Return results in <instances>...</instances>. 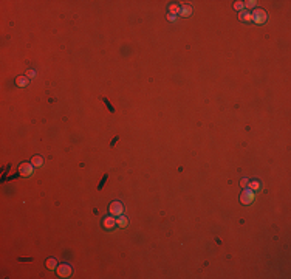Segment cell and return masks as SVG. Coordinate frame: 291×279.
I'll use <instances>...</instances> for the list:
<instances>
[{"label":"cell","mask_w":291,"mask_h":279,"mask_svg":"<svg viewBox=\"0 0 291 279\" xmlns=\"http://www.w3.org/2000/svg\"><path fill=\"white\" fill-rule=\"evenodd\" d=\"M109 211L113 217H118V216L124 214V206L121 202H112V205L109 206Z\"/></svg>","instance_id":"1"},{"label":"cell","mask_w":291,"mask_h":279,"mask_svg":"<svg viewBox=\"0 0 291 279\" xmlns=\"http://www.w3.org/2000/svg\"><path fill=\"white\" fill-rule=\"evenodd\" d=\"M266 12L263 11V9H260V8H255L254 9V12H252V20L254 22H257V23H265L266 22Z\"/></svg>","instance_id":"2"},{"label":"cell","mask_w":291,"mask_h":279,"mask_svg":"<svg viewBox=\"0 0 291 279\" xmlns=\"http://www.w3.org/2000/svg\"><path fill=\"white\" fill-rule=\"evenodd\" d=\"M33 171H34V166L31 163H22L19 166V172L22 174V177H30L33 174Z\"/></svg>","instance_id":"3"},{"label":"cell","mask_w":291,"mask_h":279,"mask_svg":"<svg viewBox=\"0 0 291 279\" xmlns=\"http://www.w3.org/2000/svg\"><path fill=\"white\" fill-rule=\"evenodd\" d=\"M57 273H59L61 278H68V276H71L73 270H71V267H70L68 264H61V265L57 267Z\"/></svg>","instance_id":"4"},{"label":"cell","mask_w":291,"mask_h":279,"mask_svg":"<svg viewBox=\"0 0 291 279\" xmlns=\"http://www.w3.org/2000/svg\"><path fill=\"white\" fill-rule=\"evenodd\" d=\"M252 200H254V192L246 188V189L242 192V196H240V202H242L243 205H250Z\"/></svg>","instance_id":"5"},{"label":"cell","mask_w":291,"mask_h":279,"mask_svg":"<svg viewBox=\"0 0 291 279\" xmlns=\"http://www.w3.org/2000/svg\"><path fill=\"white\" fill-rule=\"evenodd\" d=\"M180 16H183V17H189L191 14H192V6L191 5H183V6H180V12H178Z\"/></svg>","instance_id":"6"},{"label":"cell","mask_w":291,"mask_h":279,"mask_svg":"<svg viewBox=\"0 0 291 279\" xmlns=\"http://www.w3.org/2000/svg\"><path fill=\"white\" fill-rule=\"evenodd\" d=\"M102 223H104V228L112 230V228H115V225H116V219H115V217H105Z\"/></svg>","instance_id":"7"},{"label":"cell","mask_w":291,"mask_h":279,"mask_svg":"<svg viewBox=\"0 0 291 279\" xmlns=\"http://www.w3.org/2000/svg\"><path fill=\"white\" fill-rule=\"evenodd\" d=\"M127 223H129V220H127V217H125L124 214L118 216V219H116V225H118V227H121V228H125V227H127Z\"/></svg>","instance_id":"8"},{"label":"cell","mask_w":291,"mask_h":279,"mask_svg":"<svg viewBox=\"0 0 291 279\" xmlns=\"http://www.w3.org/2000/svg\"><path fill=\"white\" fill-rule=\"evenodd\" d=\"M28 82H30V78H27V76H19V78H16V84H17L19 87H27Z\"/></svg>","instance_id":"9"},{"label":"cell","mask_w":291,"mask_h":279,"mask_svg":"<svg viewBox=\"0 0 291 279\" xmlns=\"http://www.w3.org/2000/svg\"><path fill=\"white\" fill-rule=\"evenodd\" d=\"M248 189H251L252 192H255V191H259L260 189V183L257 182V180H252V182H248V186H246Z\"/></svg>","instance_id":"10"},{"label":"cell","mask_w":291,"mask_h":279,"mask_svg":"<svg viewBox=\"0 0 291 279\" xmlns=\"http://www.w3.org/2000/svg\"><path fill=\"white\" fill-rule=\"evenodd\" d=\"M31 164H33L34 167H41L42 164H43V158L39 157V155H34V157L31 158Z\"/></svg>","instance_id":"11"},{"label":"cell","mask_w":291,"mask_h":279,"mask_svg":"<svg viewBox=\"0 0 291 279\" xmlns=\"http://www.w3.org/2000/svg\"><path fill=\"white\" fill-rule=\"evenodd\" d=\"M56 264H57V261H56L54 257H50V259H46V262H45V265H46L50 270H54V268H56Z\"/></svg>","instance_id":"12"},{"label":"cell","mask_w":291,"mask_h":279,"mask_svg":"<svg viewBox=\"0 0 291 279\" xmlns=\"http://www.w3.org/2000/svg\"><path fill=\"white\" fill-rule=\"evenodd\" d=\"M239 17H240L242 22H250V20H252V14H251V12H246V11H245V12H240Z\"/></svg>","instance_id":"13"},{"label":"cell","mask_w":291,"mask_h":279,"mask_svg":"<svg viewBox=\"0 0 291 279\" xmlns=\"http://www.w3.org/2000/svg\"><path fill=\"white\" fill-rule=\"evenodd\" d=\"M178 12H180V6H178L177 3H172V5L169 6V14H173V16H175V14H178Z\"/></svg>","instance_id":"14"},{"label":"cell","mask_w":291,"mask_h":279,"mask_svg":"<svg viewBox=\"0 0 291 279\" xmlns=\"http://www.w3.org/2000/svg\"><path fill=\"white\" fill-rule=\"evenodd\" d=\"M234 8H235L237 11H242V9L245 8V5H243V2H235V3H234Z\"/></svg>","instance_id":"15"},{"label":"cell","mask_w":291,"mask_h":279,"mask_svg":"<svg viewBox=\"0 0 291 279\" xmlns=\"http://www.w3.org/2000/svg\"><path fill=\"white\" fill-rule=\"evenodd\" d=\"M243 5H245V8H254V6H255V2H254V0H248V2H245Z\"/></svg>","instance_id":"16"},{"label":"cell","mask_w":291,"mask_h":279,"mask_svg":"<svg viewBox=\"0 0 291 279\" xmlns=\"http://www.w3.org/2000/svg\"><path fill=\"white\" fill-rule=\"evenodd\" d=\"M240 185H242L243 188H246V186H248V178H242V180H240Z\"/></svg>","instance_id":"17"},{"label":"cell","mask_w":291,"mask_h":279,"mask_svg":"<svg viewBox=\"0 0 291 279\" xmlns=\"http://www.w3.org/2000/svg\"><path fill=\"white\" fill-rule=\"evenodd\" d=\"M27 76H28V78H33V76H36L34 70H28V72H27Z\"/></svg>","instance_id":"18"},{"label":"cell","mask_w":291,"mask_h":279,"mask_svg":"<svg viewBox=\"0 0 291 279\" xmlns=\"http://www.w3.org/2000/svg\"><path fill=\"white\" fill-rule=\"evenodd\" d=\"M167 19H169V20H172V22H173V20H175V16H173V14H169V16H167Z\"/></svg>","instance_id":"19"}]
</instances>
